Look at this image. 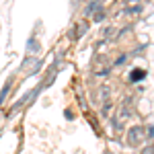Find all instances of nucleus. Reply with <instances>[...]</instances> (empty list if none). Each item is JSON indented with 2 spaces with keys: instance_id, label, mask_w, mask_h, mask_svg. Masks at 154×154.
<instances>
[{
  "instance_id": "f257e3e1",
  "label": "nucleus",
  "mask_w": 154,
  "mask_h": 154,
  "mask_svg": "<svg viewBox=\"0 0 154 154\" xmlns=\"http://www.w3.org/2000/svg\"><path fill=\"white\" fill-rule=\"evenodd\" d=\"M144 138H146V128L144 125H134V128H130V131H128V144L130 146H140L144 142Z\"/></svg>"
},
{
  "instance_id": "f03ea898",
  "label": "nucleus",
  "mask_w": 154,
  "mask_h": 154,
  "mask_svg": "<svg viewBox=\"0 0 154 154\" xmlns=\"http://www.w3.org/2000/svg\"><path fill=\"white\" fill-rule=\"evenodd\" d=\"M142 78H146V70H134V72H131V76H130L131 82H140Z\"/></svg>"
},
{
  "instance_id": "7ed1b4c3",
  "label": "nucleus",
  "mask_w": 154,
  "mask_h": 154,
  "mask_svg": "<svg viewBox=\"0 0 154 154\" xmlns=\"http://www.w3.org/2000/svg\"><path fill=\"white\" fill-rule=\"evenodd\" d=\"M8 91H11V80L2 86V91H0V105L4 103V99H6V95H8Z\"/></svg>"
},
{
  "instance_id": "20e7f679",
  "label": "nucleus",
  "mask_w": 154,
  "mask_h": 154,
  "mask_svg": "<svg viewBox=\"0 0 154 154\" xmlns=\"http://www.w3.org/2000/svg\"><path fill=\"white\" fill-rule=\"evenodd\" d=\"M125 60H128V56H125V54H123V56H119V58L115 60V64H113V66H121V64H123V62H125Z\"/></svg>"
}]
</instances>
